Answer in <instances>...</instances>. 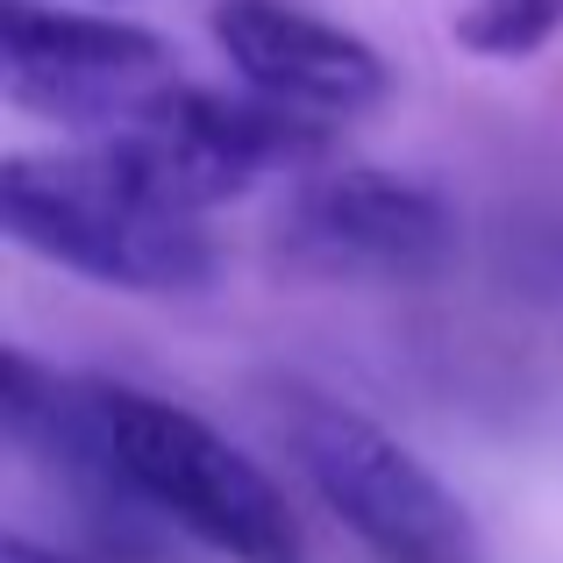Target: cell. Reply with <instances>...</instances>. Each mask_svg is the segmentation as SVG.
<instances>
[{
  "label": "cell",
  "instance_id": "1",
  "mask_svg": "<svg viewBox=\"0 0 563 563\" xmlns=\"http://www.w3.org/2000/svg\"><path fill=\"white\" fill-rule=\"evenodd\" d=\"M0 421L14 450L86 493L93 514L165 521L229 563H307L300 514L272 471L151 385L51 372L8 350Z\"/></svg>",
  "mask_w": 563,
  "mask_h": 563
},
{
  "label": "cell",
  "instance_id": "2",
  "mask_svg": "<svg viewBox=\"0 0 563 563\" xmlns=\"http://www.w3.org/2000/svg\"><path fill=\"white\" fill-rule=\"evenodd\" d=\"M0 221L43 264L108 292H200L214 278V235L200 214L157 200L93 143L71 157H8Z\"/></svg>",
  "mask_w": 563,
  "mask_h": 563
},
{
  "label": "cell",
  "instance_id": "3",
  "mask_svg": "<svg viewBox=\"0 0 563 563\" xmlns=\"http://www.w3.org/2000/svg\"><path fill=\"white\" fill-rule=\"evenodd\" d=\"M272 428L372 563H485L471 507L350 399L286 378L272 385Z\"/></svg>",
  "mask_w": 563,
  "mask_h": 563
},
{
  "label": "cell",
  "instance_id": "4",
  "mask_svg": "<svg viewBox=\"0 0 563 563\" xmlns=\"http://www.w3.org/2000/svg\"><path fill=\"white\" fill-rule=\"evenodd\" d=\"M335 122L272 108L257 93H214L200 79H179L165 100L136 114L129 129L100 136L93 151L114 157L136 186H151L157 200L186 207V214H214V207L243 200L264 172H300L329 157Z\"/></svg>",
  "mask_w": 563,
  "mask_h": 563
},
{
  "label": "cell",
  "instance_id": "5",
  "mask_svg": "<svg viewBox=\"0 0 563 563\" xmlns=\"http://www.w3.org/2000/svg\"><path fill=\"white\" fill-rule=\"evenodd\" d=\"M0 79L8 108L36 122L79 129V136H114L151 100H165L186 79L172 65V43L143 22L86 8H51V0H8L0 8Z\"/></svg>",
  "mask_w": 563,
  "mask_h": 563
},
{
  "label": "cell",
  "instance_id": "6",
  "mask_svg": "<svg viewBox=\"0 0 563 563\" xmlns=\"http://www.w3.org/2000/svg\"><path fill=\"white\" fill-rule=\"evenodd\" d=\"M272 229L286 264L314 278H364V286H413L456 257V207L435 186L378 165L300 172Z\"/></svg>",
  "mask_w": 563,
  "mask_h": 563
},
{
  "label": "cell",
  "instance_id": "7",
  "mask_svg": "<svg viewBox=\"0 0 563 563\" xmlns=\"http://www.w3.org/2000/svg\"><path fill=\"white\" fill-rule=\"evenodd\" d=\"M214 43L243 93L314 122H350L393 93V65L372 43L300 0H214Z\"/></svg>",
  "mask_w": 563,
  "mask_h": 563
},
{
  "label": "cell",
  "instance_id": "8",
  "mask_svg": "<svg viewBox=\"0 0 563 563\" xmlns=\"http://www.w3.org/2000/svg\"><path fill=\"white\" fill-rule=\"evenodd\" d=\"M556 29H563V0H471V14L456 22V36H464L478 57L514 65V57L542 51Z\"/></svg>",
  "mask_w": 563,
  "mask_h": 563
},
{
  "label": "cell",
  "instance_id": "9",
  "mask_svg": "<svg viewBox=\"0 0 563 563\" xmlns=\"http://www.w3.org/2000/svg\"><path fill=\"white\" fill-rule=\"evenodd\" d=\"M0 563H71V556L43 550V542H29V536H8V550H0Z\"/></svg>",
  "mask_w": 563,
  "mask_h": 563
}]
</instances>
